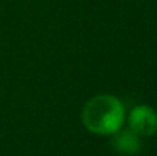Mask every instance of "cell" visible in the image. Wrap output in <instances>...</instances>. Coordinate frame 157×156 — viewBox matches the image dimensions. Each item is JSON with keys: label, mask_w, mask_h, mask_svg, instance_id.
Here are the masks:
<instances>
[{"label": "cell", "mask_w": 157, "mask_h": 156, "mask_svg": "<svg viewBox=\"0 0 157 156\" xmlns=\"http://www.w3.org/2000/svg\"><path fill=\"white\" fill-rule=\"evenodd\" d=\"M81 118L92 133L113 135L124 122L125 109L113 95H96L86 103Z\"/></svg>", "instance_id": "obj_1"}, {"label": "cell", "mask_w": 157, "mask_h": 156, "mask_svg": "<svg viewBox=\"0 0 157 156\" xmlns=\"http://www.w3.org/2000/svg\"><path fill=\"white\" fill-rule=\"evenodd\" d=\"M130 130L137 136H151L157 132V113L150 106H137L128 116Z\"/></svg>", "instance_id": "obj_2"}, {"label": "cell", "mask_w": 157, "mask_h": 156, "mask_svg": "<svg viewBox=\"0 0 157 156\" xmlns=\"http://www.w3.org/2000/svg\"><path fill=\"white\" fill-rule=\"evenodd\" d=\"M110 146L114 152L121 155H136L140 149V139L133 130H117L113 133Z\"/></svg>", "instance_id": "obj_3"}]
</instances>
